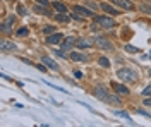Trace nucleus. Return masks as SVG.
Returning <instances> with one entry per match:
<instances>
[{
  "label": "nucleus",
  "instance_id": "19",
  "mask_svg": "<svg viewBox=\"0 0 151 127\" xmlns=\"http://www.w3.org/2000/svg\"><path fill=\"white\" fill-rule=\"evenodd\" d=\"M141 10L144 12V14H151V5H148V4H142Z\"/></svg>",
  "mask_w": 151,
  "mask_h": 127
},
{
  "label": "nucleus",
  "instance_id": "1",
  "mask_svg": "<svg viewBox=\"0 0 151 127\" xmlns=\"http://www.w3.org/2000/svg\"><path fill=\"white\" fill-rule=\"evenodd\" d=\"M94 95L100 98V100H103V101H108V103H113V105L119 103V100L115 96H112V95H108V93L105 91V88H101V86H96V88H94Z\"/></svg>",
  "mask_w": 151,
  "mask_h": 127
},
{
  "label": "nucleus",
  "instance_id": "27",
  "mask_svg": "<svg viewBox=\"0 0 151 127\" xmlns=\"http://www.w3.org/2000/svg\"><path fill=\"white\" fill-rule=\"evenodd\" d=\"M35 10H36V12H41V14H47V12H45V9H43V7H36V9H35Z\"/></svg>",
  "mask_w": 151,
  "mask_h": 127
},
{
  "label": "nucleus",
  "instance_id": "30",
  "mask_svg": "<svg viewBox=\"0 0 151 127\" xmlns=\"http://www.w3.org/2000/svg\"><path fill=\"white\" fill-rule=\"evenodd\" d=\"M150 74H151V69H150Z\"/></svg>",
  "mask_w": 151,
  "mask_h": 127
},
{
  "label": "nucleus",
  "instance_id": "21",
  "mask_svg": "<svg viewBox=\"0 0 151 127\" xmlns=\"http://www.w3.org/2000/svg\"><path fill=\"white\" fill-rule=\"evenodd\" d=\"M29 31H28V28H21V29L17 31V34L19 36H24V34H28Z\"/></svg>",
  "mask_w": 151,
  "mask_h": 127
},
{
  "label": "nucleus",
  "instance_id": "26",
  "mask_svg": "<svg viewBox=\"0 0 151 127\" xmlns=\"http://www.w3.org/2000/svg\"><path fill=\"white\" fill-rule=\"evenodd\" d=\"M144 107H151V96L144 100Z\"/></svg>",
  "mask_w": 151,
  "mask_h": 127
},
{
  "label": "nucleus",
  "instance_id": "24",
  "mask_svg": "<svg viewBox=\"0 0 151 127\" xmlns=\"http://www.w3.org/2000/svg\"><path fill=\"white\" fill-rule=\"evenodd\" d=\"M117 115H119V117H124V118H127V120H131V117H129V115H127L125 112H117Z\"/></svg>",
  "mask_w": 151,
  "mask_h": 127
},
{
  "label": "nucleus",
  "instance_id": "6",
  "mask_svg": "<svg viewBox=\"0 0 151 127\" xmlns=\"http://www.w3.org/2000/svg\"><path fill=\"white\" fill-rule=\"evenodd\" d=\"M112 88H113V91L119 93V95H127V93H129V88L124 86V84H120V83H112Z\"/></svg>",
  "mask_w": 151,
  "mask_h": 127
},
{
  "label": "nucleus",
  "instance_id": "17",
  "mask_svg": "<svg viewBox=\"0 0 151 127\" xmlns=\"http://www.w3.org/2000/svg\"><path fill=\"white\" fill-rule=\"evenodd\" d=\"M70 59H72V60H86V55L77 53V52H72V53H70Z\"/></svg>",
  "mask_w": 151,
  "mask_h": 127
},
{
  "label": "nucleus",
  "instance_id": "3",
  "mask_svg": "<svg viewBox=\"0 0 151 127\" xmlns=\"http://www.w3.org/2000/svg\"><path fill=\"white\" fill-rule=\"evenodd\" d=\"M94 43H96V41H94L93 38H79L77 41H76V47L81 48V50L83 48H91Z\"/></svg>",
  "mask_w": 151,
  "mask_h": 127
},
{
  "label": "nucleus",
  "instance_id": "18",
  "mask_svg": "<svg viewBox=\"0 0 151 127\" xmlns=\"http://www.w3.org/2000/svg\"><path fill=\"white\" fill-rule=\"evenodd\" d=\"M98 62H100V65H101V67H110V60L106 59V57H100Z\"/></svg>",
  "mask_w": 151,
  "mask_h": 127
},
{
  "label": "nucleus",
  "instance_id": "28",
  "mask_svg": "<svg viewBox=\"0 0 151 127\" xmlns=\"http://www.w3.org/2000/svg\"><path fill=\"white\" fill-rule=\"evenodd\" d=\"M74 76H76V77H79V79H81V77H83V72H79V70H76V72H74Z\"/></svg>",
  "mask_w": 151,
  "mask_h": 127
},
{
  "label": "nucleus",
  "instance_id": "13",
  "mask_svg": "<svg viewBox=\"0 0 151 127\" xmlns=\"http://www.w3.org/2000/svg\"><path fill=\"white\" fill-rule=\"evenodd\" d=\"M0 48H2V52H9V50H16V45L10 43V41H2Z\"/></svg>",
  "mask_w": 151,
  "mask_h": 127
},
{
  "label": "nucleus",
  "instance_id": "15",
  "mask_svg": "<svg viewBox=\"0 0 151 127\" xmlns=\"http://www.w3.org/2000/svg\"><path fill=\"white\" fill-rule=\"evenodd\" d=\"M53 9H57L58 12H67V7L60 2H53Z\"/></svg>",
  "mask_w": 151,
  "mask_h": 127
},
{
  "label": "nucleus",
  "instance_id": "12",
  "mask_svg": "<svg viewBox=\"0 0 151 127\" xmlns=\"http://www.w3.org/2000/svg\"><path fill=\"white\" fill-rule=\"evenodd\" d=\"M100 7H101L106 14H112V16H117V14H119V10H115L112 5H108V4H100Z\"/></svg>",
  "mask_w": 151,
  "mask_h": 127
},
{
  "label": "nucleus",
  "instance_id": "4",
  "mask_svg": "<svg viewBox=\"0 0 151 127\" xmlns=\"http://www.w3.org/2000/svg\"><path fill=\"white\" fill-rule=\"evenodd\" d=\"M94 21H96L98 24H101L103 28H106V29L115 26V21L110 19V17H103V16H98V17H94Z\"/></svg>",
  "mask_w": 151,
  "mask_h": 127
},
{
  "label": "nucleus",
  "instance_id": "7",
  "mask_svg": "<svg viewBox=\"0 0 151 127\" xmlns=\"http://www.w3.org/2000/svg\"><path fill=\"white\" fill-rule=\"evenodd\" d=\"M14 22H16V17H14V16L7 17V19L4 21V24H2V31H4V33H9L10 28L14 26Z\"/></svg>",
  "mask_w": 151,
  "mask_h": 127
},
{
  "label": "nucleus",
  "instance_id": "9",
  "mask_svg": "<svg viewBox=\"0 0 151 127\" xmlns=\"http://www.w3.org/2000/svg\"><path fill=\"white\" fill-rule=\"evenodd\" d=\"M113 2H115L117 5H120L122 9H125V10H132L134 9V5H132L129 0H113Z\"/></svg>",
  "mask_w": 151,
  "mask_h": 127
},
{
  "label": "nucleus",
  "instance_id": "20",
  "mask_svg": "<svg viewBox=\"0 0 151 127\" xmlns=\"http://www.w3.org/2000/svg\"><path fill=\"white\" fill-rule=\"evenodd\" d=\"M125 50H127L129 53H136V52H139V48H136V47H132V45H127Z\"/></svg>",
  "mask_w": 151,
  "mask_h": 127
},
{
  "label": "nucleus",
  "instance_id": "10",
  "mask_svg": "<svg viewBox=\"0 0 151 127\" xmlns=\"http://www.w3.org/2000/svg\"><path fill=\"white\" fill-rule=\"evenodd\" d=\"M41 62H43V64H47L48 67L52 69V70H58V65H57L55 62L50 59V57H43V59H41Z\"/></svg>",
  "mask_w": 151,
  "mask_h": 127
},
{
  "label": "nucleus",
  "instance_id": "25",
  "mask_svg": "<svg viewBox=\"0 0 151 127\" xmlns=\"http://www.w3.org/2000/svg\"><path fill=\"white\" fill-rule=\"evenodd\" d=\"M43 33H45V34H50V33H53V28H52V26H47V28L43 29Z\"/></svg>",
  "mask_w": 151,
  "mask_h": 127
},
{
  "label": "nucleus",
  "instance_id": "2",
  "mask_svg": "<svg viewBox=\"0 0 151 127\" xmlns=\"http://www.w3.org/2000/svg\"><path fill=\"white\" fill-rule=\"evenodd\" d=\"M117 74H119V77L122 79V81H125V83H134V81L137 79V72L132 70V69H120Z\"/></svg>",
  "mask_w": 151,
  "mask_h": 127
},
{
  "label": "nucleus",
  "instance_id": "29",
  "mask_svg": "<svg viewBox=\"0 0 151 127\" xmlns=\"http://www.w3.org/2000/svg\"><path fill=\"white\" fill-rule=\"evenodd\" d=\"M36 2H40L41 5H48V2H47V0H36Z\"/></svg>",
  "mask_w": 151,
  "mask_h": 127
},
{
  "label": "nucleus",
  "instance_id": "23",
  "mask_svg": "<svg viewBox=\"0 0 151 127\" xmlns=\"http://www.w3.org/2000/svg\"><path fill=\"white\" fill-rule=\"evenodd\" d=\"M17 10H19V14H21V16H26V14H28V10L24 9L22 5H19V7H17Z\"/></svg>",
  "mask_w": 151,
  "mask_h": 127
},
{
  "label": "nucleus",
  "instance_id": "22",
  "mask_svg": "<svg viewBox=\"0 0 151 127\" xmlns=\"http://www.w3.org/2000/svg\"><path fill=\"white\" fill-rule=\"evenodd\" d=\"M142 95H144V96H151V84L148 86V88H144V91H142Z\"/></svg>",
  "mask_w": 151,
  "mask_h": 127
},
{
  "label": "nucleus",
  "instance_id": "5",
  "mask_svg": "<svg viewBox=\"0 0 151 127\" xmlns=\"http://www.w3.org/2000/svg\"><path fill=\"white\" fill-rule=\"evenodd\" d=\"M94 41H96V45H98V47H101L103 50H113V45L106 38H103V36H98Z\"/></svg>",
  "mask_w": 151,
  "mask_h": 127
},
{
  "label": "nucleus",
  "instance_id": "11",
  "mask_svg": "<svg viewBox=\"0 0 151 127\" xmlns=\"http://www.w3.org/2000/svg\"><path fill=\"white\" fill-rule=\"evenodd\" d=\"M74 12H76V14H79V16L83 14V16H86V17H88V16H93V14H91V10L84 9V7H81V5H76V7H74Z\"/></svg>",
  "mask_w": 151,
  "mask_h": 127
},
{
  "label": "nucleus",
  "instance_id": "14",
  "mask_svg": "<svg viewBox=\"0 0 151 127\" xmlns=\"http://www.w3.org/2000/svg\"><path fill=\"white\" fill-rule=\"evenodd\" d=\"M55 21H58V22H69L70 17H69V14H65V12H60V14L55 16Z\"/></svg>",
  "mask_w": 151,
  "mask_h": 127
},
{
  "label": "nucleus",
  "instance_id": "8",
  "mask_svg": "<svg viewBox=\"0 0 151 127\" xmlns=\"http://www.w3.org/2000/svg\"><path fill=\"white\" fill-rule=\"evenodd\" d=\"M62 34L60 33H55V34H50L47 38V43H50V45H55V43H58V41H62Z\"/></svg>",
  "mask_w": 151,
  "mask_h": 127
},
{
  "label": "nucleus",
  "instance_id": "16",
  "mask_svg": "<svg viewBox=\"0 0 151 127\" xmlns=\"http://www.w3.org/2000/svg\"><path fill=\"white\" fill-rule=\"evenodd\" d=\"M76 41H77V39H74V38H67L65 41H64V48H72V45H76Z\"/></svg>",
  "mask_w": 151,
  "mask_h": 127
}]
</instances>
